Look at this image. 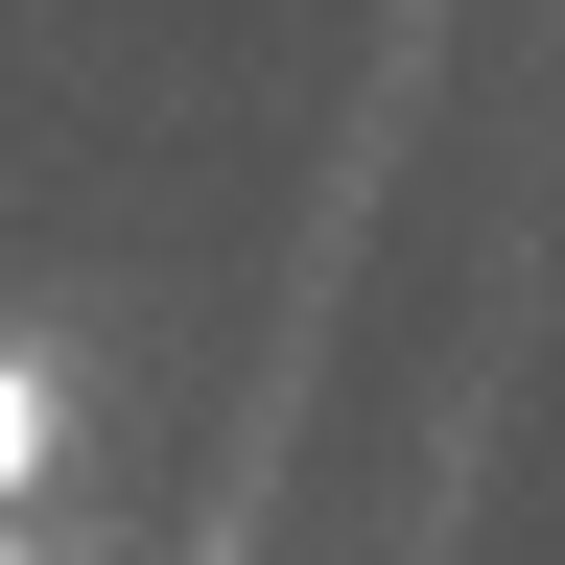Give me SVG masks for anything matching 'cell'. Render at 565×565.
I'll list each match as a JSON object with an SVG mask.
<instances>
[{
	"instance_id": "7a4b0ae2",
	"label": "cell",
	"mask_w": 565,
	"mask_h": 565,
	"mask_svg": "<svg viewBox=\"0 0 565 565\" xmlns=\"http://www.w3.org/2000/svg\"><path fill=\"white\" fill-rule=\"evenodd\" d=\"M0 565H24V519H0Z\"/></svg>"
},
{
	"instance_id": "6da1fadb",
	"label": "cell",
	"mask_w": 565,
	"mask_h": 565,
	"mask_svg": "<svg viewBox=\"0 0 565 565\" xmlns=\"http://www.w3.org/2000/svg\"><path fill=\"white\" fill-rule=\"evenodd\" d=\"M24 494H47V353L0 330V519H24Z\"/></svg>"
}]
</instances>
